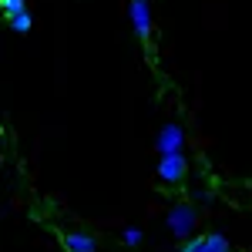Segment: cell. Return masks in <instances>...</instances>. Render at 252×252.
<instances>
[{
    "instance_id": "cell-1",
    "label": "cell",
    "mask_w": 252,
    "mask_h": 252,
    "mask_svg": "<svg viewBox=\"0 0 252 252\" xmlns=\"http://www.w3.org/2000/svg\"><path fill=\"white\" fill-rule=\"evenodd\" d=\"M195 229V209L192 205H172L168 209V232L175 239H189Z\"/></svg>"
},
{
    "instance_id": "cell-2",
    "label": "cell",
    "mask_w": 252,
    "mask_h": 252,
    "mask_svg": "<svg viewBox=\"0 0 252 252\" xmlns=\"http://www.w3.org/2000/svg\"><path fill=\"white\" fill-rule=\"evenodd\" d=\"M185 168H189V165H185V155H182V152L158 158V178H161V182H172V185L182 182V178H185Z\"/></svg>"
},
{
    "instance_id": "cell-3",
    "label": "cell",
    "mask_w": 252,
    "mask_h": 252,
    "mask_svg": "<svg viewBox=\"0 0 252 252\" xmlns=\"http://www.w3.org/2000/svg\"><path fill=\"white\" fill-rule=\"evenodd\" d=\"M128 14H131V24H135V34L148 37L152 34V7H148V0H131Z\"/></svg>"
},
{
    "instance_id": "cell-4",
    "label": "cell",
    "mask_w": 252,
    "mask_h": 252,
    "mask_svg": "<svg viewBox=\"0 0 252 252\" xmlns=\"http://www.w3.org/2000/svg\"><path fill=\"white\" fill-rule=\"evenodd\" d=\"M182 145H185V131L178 125H165L161 135H158V152L161 155H175V152H182Z\"/></svg>"
},
{
    "instance_id": "cell-5",
    "label": "cell",
    "mask_w": 252,
    "mask_h": 252,
    "mask_svg": "<svg viewBox=\"0 0 252 252\" xmlns=\"http://www.w3.org/2000/svg\"><path fill=\"white\" fill-rule=\"evenodd\" d=\"M64 249L67 252H97V242L88 232H67L64 235Z\"/></svg>"
},
{
    "instance_id": "cell-6",
    "label": "cell",
    "mask_w": 252,
    "mask_h": 252,
    "mask_svg": "<svg viewBox=\"0 0 252 252\" xmlns=\"http://www.w3.org/2000/svg\"><path fill=\"white\" fill-rule=\"evenodd\" d=\"M195 252H232V246L222 232H212L205 239H195Z\"/></svg>"
},
{
    "instance_id": "cell-7",
    "label": "cell",
    "mask_w": 252,
    "mask_h": 252,
    "mask_svg": "<svg viewBox=\"0 0 252 252\" xmlns=\"http://www.w3.org/2000/svg\"><path fill=\"white\" fill-rule=\"evenodd\" d=\"M31 24H34V20H31V10H27V7H24L20 14H14V17H10V27H14L17 34H27V31H31Z\"/></svg>"
},
{
    "instance_id": "cell-8",
    "label": "cell",
    "mask_w": 252,
    "mask_h": 252,
    "mask_svg": "<svg viewBox=\"0 0 252 252\" xmlns=\"http://www.w3.org/2000/svg\"><path fill=\"white\" fill-rule=\"evenodd\" d=\"M121 239H125V246H138V242L145 239V232H141L138 225H128V229L121 232Z\"/></svg>"
},
{
    "instance_id": "cell-9",
    "label": "cell",
    "mask_w": 252,
    "mask_h": 252,
    "mask_svg": "<svg viewBox=\"0 0 252 252\" xmlns=\"http://www.w3.org/2000/svg\"><path fill=\"white\" fill-rule=\"evenodd\" d=\"M3 10H7V17H14L24 10V0H3Z\"/></svg>"
},
{
    "instance_id": "cell-10",
    "label": "cell",
    "mask_w": 252,
    "mask_h": 252,
    "mask_svg": "<svg viewBox=\"0 0 252 252\" xmlns=\"http://www.w3.org/2000/svg\"><path fill=\"white\" fill-rule=\"evenodd\" d=\"M178 252H195V242H189V246H182Z\"/></svg>"
}]
</instances>
